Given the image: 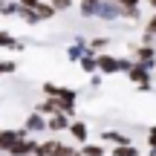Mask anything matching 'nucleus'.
I'll return each instance as SVG.
<instances>
[{"label":"nucleus","mask_w":156,"mask_h":156,"mask_svg":"<svg viewBox=\"0 0 156 156\" xmlns=\"http://www.w3.org/2000/svg\"><path fill=\"white\" fill-rule=\"evenodd\" d=\"M124 9L119 3H113V0H95L93 3V17H101V20H116V17H122Z\"/></svg>","instance_id":"f257e3e1"},{"label":"nucleus","mask_w":156,"mask_h":156,"mask_svg":"<svg viewBox=\"0 0 156 156\" xmlns=\"http://www.w3.org/2000/svg\"><path fill=\"white\" fill-rule=\"evenodd\" d=\"M95 61H98V69L101 73H127L130 69V61H119V58H113V55H98L95 58Z\"/></svg>","instance_id":"f03ea898"},{"label":"nucleus","mask_w":156,"mask_h":156,"mask_svg":"<svg viewBox=\"0 0 156 156\" xmlns=\"http://www.w3.org/2000/svg\"><path fill=\"white\" fill-rule=\"evenodd\" d=\"M127 75H130V81L136 84L139 90H151V69H145L142 64H130V69H127Z\"/></svg>","instance_id":"7ed1b4c3"},{"label":"nucleus","mask_w":156,"mask_h":156,"mask_svg":"<svg viewBox=\"0 0 156 156\" xmlns=\"http://www.w3.org/2000/svg\"><path fill=\"white\" fill-rule=\"evenodd\" d=\"M35 147H38V145H35L32 139H26V136H23V139H17L6 153H12V156H35Z\"/></svg>","instance_id":"20e7f679"},{"label":"nucleus","mask_w":156,"mask_h":156,"mask_svg":"<svg viewBox=\"0 0 156 156\" xmlns=\"http://www.w3.org/2000/svg\"><path fill=\"white\" fill-rule=\"evenodd\" d=\"M133 64H142L145 69H153L156 67V52H153V46H142V49H136Z\"/></svg>","instance_id":"39448f33"},{"label":"nucleus","mask_w":156,"mask_h":156,"mask_svg":"<svg viewBox=\"0 0 156 156\" xmlns=\"http://www.w3.org/2000/svg\"><path fill=\"white\" fill-rule=\"evenodd\" d=\"M26 130H0V151H9L17 139H23Z\"/></svg>","instance_id":"423d86ee"},{"label":"nucleus","mask_w":156,"mask_h":156,"mask_svg":"<svg viewBox=\"0 0 156 156\" xmlns=\"http://www.w3.org/2000/svg\"><path fill=\"white\" fill-rule=\"evenodd\" d=\"M23 130H29V133H35V130H46V119L41 116V113H29Z\"/></svg>","instance_id":"0eeeda50"},{"label":"nucleus","mask_w":156,"mask_h":156,"mask_svg":"<svg viewBox=\"0 0 156 156\" xmlns=\"http://www.w3.org/2000/svg\"><path fill=\"white\" fill-rule=\"evenodd\" d=\"M35 113H41V116H55V113H61V101H58V98H46V101L38 104Z\"/></svg>","instance_id":"6e6552de"},{"label":"nucleus","mask_w":156,"mask_h":156,"mask_svg":"<svg viewBox=\"0 0 156 156\" xmlns=\"http://www.w3.org/2000/svg\"><path fill=\"white\" fill-rule=\"evenodd\" d=\"M67 130H69V136H73L75 142H87V124H84V122H78V119H75V122L67 124Z\"/></svg>","instance_id":"1a4fd4ad"},{"label":"nucleus","mask_w":156,"mask_h":156,"mask_svg":"<svg viewBox=\"0 0 156 156\" xmlns=\"http://www.w3.org/2000/svg\"><path fill=\"white\" fill-rule=\"evenodd\" d=\"M67 124H69V119L64 113H55V116L46 119V130H67Z\"/></svg>","instance_id":"9d476101"},{"label":"nucleus","mask_w":156,"mask_h":156,"mask_svg":"<svg viewBox=\"0 0 156 156\" xmlns=\"http://www.w3.org/2000/svg\"><path fill=\"white\" fill-rule=\"evenodd\" d=\"M78 61H81V69H87V73H95V69H98V61H95V55H93V52H84V55L81 58H78Z\"/></svg>","instance_id":"9b49d317"},{"label":"nucleus","mask_w":156,"mask_h":156,"mask_svg":"<svg viewBox=\"0 0 156 156\" xmlns=\"http://www.w3.org/2000/svg\"><path fill=\"white\" fill-rule=\"evenodd\" d=\"M0 46H9V49H23L20 41H15L9 32H3V29H0Z\"/></svg>","instance_id":"f8f14e48"},{"label":"nucleus","mask_w":156,"mask_h":156,"mask_svg":"<svg viewBox=\"0 0 156 156\" xmlns=\"http://www.w3.org/2000/svg\"><path fill=\"white\" fill-rule=\"evenodd\" d=\"M104 139H107V142H113V145H130L127 136H124V133H116V130H107Z\"/></svg>","instance_id":"ddd939ff"},{"label":"nucleus","mask_w":156,"mask_h":156,"mask_svg":"<svg viewBox=\"0 0 156 156\" xmlns=\"http://www.w3.org/2000/svg\"><path fill=\"white\" fill-rule=\"evenodd\" d=\"M113 156H139V151L133 145H116L113 147Z\"/></svg>","instance_id":"4468645a"},{"label":"nucleus","mask_w":156,"mask_h":156,"mask_svg":"<svg viewBox=\"0 0 156 156\" xmlns=\"http://www.w3.org/2000/svg\"><path fill=\"white\" fill-rule=\"evenodd\" d=\"M78 156H104V147L101 145H84L78 151Z\"/></svg>","instance_id":"2eb2a0df"},{"label":"nucleus","mask_w":156,"mask_h":156,"mask_svg":"<svg viewBox=\"0 0 156 156\" xmlns=\"http://www.w3.org/2000/svg\"><path fill=\"white\" fill-rule=\"evenodd\" d=\"M17 9L20 6L12 3V0H0V15H17Z\"/></svg>","instance_id":"dca6fc26"},{"label":"nucleus","mask_w":156,"mask_h":156,"mask_svg":"<svg viewBox=\"0 0 156 156\" xmlns=\"http://www.w3.org/2000/svg\"><path fill=\"white\" fill-rule=\"evenodd\" d=\"M35 12H38V17H41V20H44V17H52V15H55V9H52L49 3H38V6H35Z\"/></svg>","instance_id":"f3484780"},{"label":"nucleus","mask_w":156,"mask_h":156,"mask_svg":"<svg viewBox=\"0 0 156 156\" xmlns=\"http://www.w3.org/2000/svg\"><path fill=\"white\" fill-rule=\"evenodd\" d=\"M84 52H87V44H84V41H78L75 46H69V58H73V61H78Z\"/></svg>","instance_id":"a211bd4d"},{"label":"nucleus","mask_w":156,"mask_h":156,"mask_svg":"<svg viewBox=\"0 0 156 156\" xmlns=\"http://www.w3.org/2000/svg\"><path fill=\"white\" fill-rule=\"evenodd\" d=\"M107 44H110L107 38H93V41H90V52H101V49H107Z\"/></svg>","instance_id":"6ab92c4d"},{"label":"nucleus","mask_w":156,"mask_h":156,"mask_svg":"<svg viewBox=\"0 0 156 156\" xmlns=\"http://www.w3.org/2000/svg\"><path fill=\"white\" fill-rule=\"evenodd\" d=\"M49 6L55 12H64V9H69V6H73V0H49Z\"/></svg>","instance_id":"aec40b11"},{"label":"nucleus","mask_w":156,"mask_h":156,"mask_svg":"<svg viewBox=\"0 0 156 156\" xmlns=\"http://www.w3.org/2000/svg\"><path fill=\"white\" fill-rule=\"evenodd\" d=\"M113 3H119L122 9H139V0H113Z\"/></svg>","instance_id":"412c9836"},{"label":"nucleus","mask_w":156,"mask_h":156,"mask_svg":"<svg viewBox=\"0 0 156 156\" xmlns=\"http://www.w3.org/2000/svg\"><path fill=\"white\" fill-rule=\"evenodd\" d=\"M145 35H151V38H156V15L151 17V20H147V32Z\"/></svg>","instance_id":"4be33fe9"},{"label":"nucleus","mask_w":156,"mask_h":156,"mask_svg":"<svg viewBox=\"0 0 156 156\" xmlns=\"http://www.w3.org/2000/svg\"><path fill=\"white\" fill-rule=\"evenodd\" d=\"M17 69V64L15 61H6V64H0V73H15Z\"/></svg>","instance_id":"5701e85b"},{"label":"nucleus","mask_w":156,"mask_h":156,"mask_svg":"<svg viewBox=\"0 0 156 156\" xmlns=\"http://www.w3.org/2000/svg\"><path fill=\"white\" fill-rule=\"evenodd\" d=\"M147 145H151V151H156V127H151V133H147Z\"/></svg>","instance_id":"b1692460"},{"label":"nucleus","mask_w":156,"mask_h":156,"mask_svg":"<svg viewBox=\"0 0 156 156\" xmlns=\"http://www.w3.org/2000/svg\"><path fill=\"white\" fill-rule=\"evenodd\" d=\"M81 3H95V0H81Z\"/></svg>","instance_id":"393cba45"},{"label":"nucleus","mask_w":156,"mask_h":156,"mask_svg":"<svg viewBox=\"0 0 156 156\" xmlns=\"http://www.w3.org/2000/svg\"><path fill=\"white\" fill-rule=\"evenodd\" d=\"M147 3H151V6H156V0H147Z\"/></svg>","instance_id":"a878e982"},{"label":"nucleus","mask_w":156,"mask_h":156,"mask_svg":"<svg viewBox=\"0 0 156 156\" xmlns=\"http://www.w3.org/2000/svg\"><path fill=\"white\" fill-rule=\"evenodd\" d=\"M12 3H15V0H12Z\"/></svg>","instance_id":"bb28decb"}]
</instances>
